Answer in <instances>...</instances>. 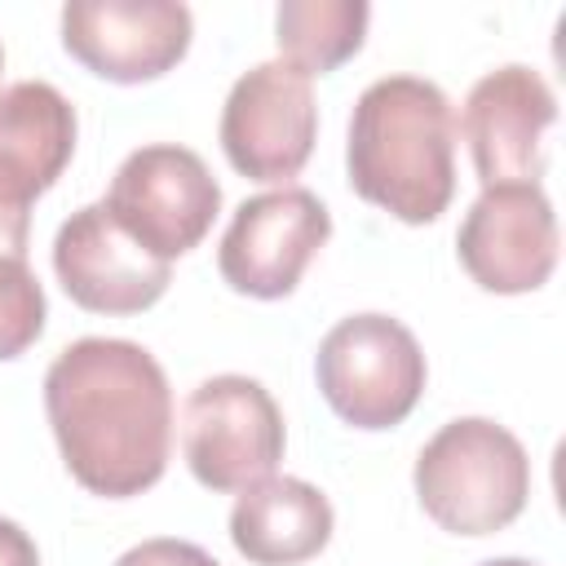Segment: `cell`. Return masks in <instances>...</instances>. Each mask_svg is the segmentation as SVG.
I'll use <instances>...</instances> for the list:
<instances>
[{"mask_svg":"<svg viewBox=\"0 0 566 566\" xmlns=\"http://www.w3.org/2000/svg\"><path fill=\"white\" fill-rule=\"evenodd\" d=\"M115 566H221V562L212 553H203L199 544H190V539L159 535V539H142L137 548H128Z\"/></svg>","mask_w":566,"mask_h":566,"instance_id":"cell-17","label":"cell"},{"mask_svg":"<svg viewBox=\"0 0 566 566\" xmlns=\"http://www.w3.org/2000/svg\"><path fill=\"white\" fill-rule=\"evenodd\" d=\"M53 270L62 292L93 314H142L168 292L172 279V265L128 239L106 203H84L57 226Z\"/></svg>","mask_w":566,"mask_h":566,"instance_id":"cell-13","label":"cell"},{"mask_svg":"<svg viewBox=\"0 0 566 566\" xmlns=\"http://www.w3.org/2000/svg\"><path fill=\"white\" fill-rule=\"evenodd\" d=\"M371 9L363 0H283L274 13V40L283 62L301 75H327L363 49Z\"/></svg>","mask_w":566,"mask_h":566,"instance_id":"cell-15","label":"cell"},{"mask_svg":"<svg viewBox=\"0 0 566 566\" xmlns=\"http://www.w3.org/2000/svg\"><path fill=\"white\" fill-rule=\"evenodd\" d=\"M44 287L27 256H0V363L27 354L44 332Z\"/></svg>","mask_w":566,"mask_h":566,"instance_id":"cell-16","label":"cell"},{"mask_svg":"<svg viewBox=\"0 0 566 566\" xmlns=\"http://www.w3.org/2000/svg\"><path fill=\"white\" fill-rule=\"evenodd\" d=\"M349 186L407 226L438 221L455 195V115L420 75L367 84L349 115Z\"/></svg>","mask_w":566,"mask_h":566,"instance_id":"cell-2","label":"cell"},{"mask_svg":"<svg viewBox=\"0 0 566 566\" xmlns=\"http://www.w3.org/2000/svg\"><path fill=\"white\" fill-rule=\"evenodd\" d=\"M0 566H40L35 539L9 517H0Z\"/></svg>","mask_w":566,"mask_h":566,"instance_id":"cell-18","label":"cell"},{"mask_svg":"<svg viewBox=\"0 0 566 566\" xmlns=\"http://www.w3.org/2000/svg\"><path fill=\"white\" fill-rule=\"evenodd\" d=\"M181 455L208 491H248L283 460V411L252 376H212L181 407Z\"/></svg>","mask_w":566,"mask_h":566,"instance_id":"cell-6","label":"cell"},{"mask_svg":"<svg viewBox=\"0 0 566 566\" xmlns=\"http://www.w3.org/2000/svg\"><path fill=\"white\" fill-rule=\"evenodd\" d=\"M0 71H4V49H0Z\"/></svg>","mask_w":566,"mask_h":566,"instance_id":"cell-20","label":"cell"},{"mask_svg":"<svg viewBox=\"0 0 566 566\" xmlns=\"http://www.w3.org/2000/svg\"><path fill=\"white\" fill-rule=\"evenodd\" d=\"M327 239H332V217L314 190L305 186L265 190L234 208L217 248V270L243 296L279 301L301 283L305 265L318 256Z\"/></svg>","mask_w":566,"mask_h":566,"instance_id":"cell-8","label":"cell"},{"mask_svg":"<svg viewBox=\"0 0 566 566\" xmlns=\"http://www.w3.org/2000/svg\"><path fill=\"white\" fill-rule=\"evenodd\" d=\"M75 155V106L44 80L0 93V256H27L31 203Z\"/></svg>","mask_w":566,"mask_h":566,"instance_id":"cell-9","label":"cell"},{"mask_svg":"<svg viewBox=\"0 0 566 566\" xmlns=\"http://www.w3.org/2000/svg\"><path fill=\"white\" fill-rule=\"evenodd\" d=\"M44 411L71 478L106 500L155 486L172 447V389L150 349L84 336L44 371Z\"/></svg>","mask_w":566,"mask_h":566,"instance_id":"cell-1","label":"cell"},{"mask_svg":"<svg viewBox=\"0 0 566 566\" xmlns=\"http://www.w3.org/2000/svg\"><path fill=\"white\" fill-rule=\"evenodd\" d=\"M195 22L177 0H71L62 4V44L93 75L142 84L172 71L190 49Z\"/></svg>","mask_w":566,"mask_h":566,"instance_id":"cell-12","label":"cell"},{"mask_svg":"<svg viewBox=\"0 0 566 566\" xmlns=\"http://www.w3.org/2000/svg\"><path fill=\"white\" fill-rule=\"evenodd\" d=\"M102 203L128 239L172 265V256H186L212 230V217L221 212V186L195 150L159 142L133 150L115 168Z\"/></svg>","mask_w":566,"mask_h":566,"instance_id":"cell-5","label":"cell"},{"mask_svg":"<svg viewBox=\"0 0 566 566\" xmlns=\"http://www.w3.org/2000/svg\"><path fill=\"white\" fill-rule=\"evenodd\" d=\"M314 376L345 424L394 429L416 411L429 371L411 327L389 314H349L318 340Z\"/></svg>","mask_w":566,"mask_h":566,"instance_id":"cell-4","label":"cell"},{"mask_svg":"<svg viewBox=\"0 0 566 566\" xmlns=\"http://www.w3.org/2000/svg\"><path fill=\"white\" fill-rule=\"evenodd\" d=\"M416 495L442 531L495 535L526 509V447L486 416H460L442 424L416 455Z\"/></svg>","mask_w":566,"mask_h":566,"instance_id":"cell-3","label":"cell"},{"mask_svg":"<svg viewBox=\"0 0 566 566\" xmlns=\"http://www.w3.org/2000/svg\"><path fill=\"white\" fill-rule=\"evenodd\" d=\"M482 566H535V562H526V557H491Z\"/></svg>","mask_w":566,"mask_h":566,"instance_id":"cell-19","label":"cell"},{"mask_svg":"<svg viewBox=\"0 0 566 566\" xmlns=\"http://www.w3.org/2000/svg\"><path fill=\"white\" fill-rule=\"evenodd\" d=\"M557 212L539 186H486L455 234L469 279L500 296L544 287L557 265Z\"/></svg>","mask_w":566,"mask_h":566,"instance_id":"cell-10","label":"cell"},{"mask_svg":"<svg viewBox=\"0 0 566 566\" xmlns=\"http://www.w3.org/2000/svg\"><path fill=\"white\" fill-rule=\"evenodd\" d=\"M557 124V97L548 80L531 66L486 71L460 111V133L469 142L482 190L486 186H539L544 133Z\"/></svg>","mask_w":566,"mask_h":566,"instance_id":"cell-11","label":"cell"},{"mask_svg":"<svg viewBox=\"0 0 566 566\" xmlns=\"http://www.w3.org/2000/svg\"><path fill=\"white\" fill-rule=\"evenodd\" d=\"M314 137V88L292 62H256L234 80L221 106V150L234 172L252 181H287L305 168Z\"/></svg>","mask_w":566,"mask_h":566,"instance_id":"cell-7","label":"cell"},{"mask_svg":"<svg viewBox=\"0 0 566 566\" xmlns=\"http://www.w3.org/2000/svg\"><path fill=\"white\" fill-rule=\"evenodd\" d=\"M332 504L305 478H261L230 509V539L252 566H296L327 548Z\"/></svg>","mask_w":566,"mask_h":566,"instance_id":"cell-14","label":"cell"}]
</instances>
